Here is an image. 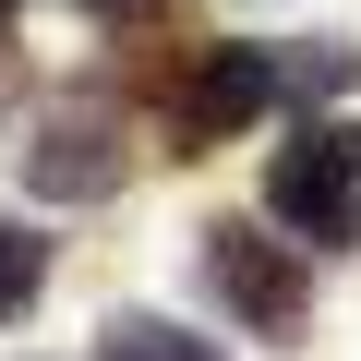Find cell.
Wrapping results in <instances>:
<instances>
[{
	"label": "cell",
	"instance_id": "obj_1",
	"mask_svg": "<svg viewBox=\"0 0 361 361\" xmlns=\"http://www.w3.org/2000/svg\"><path fill=\"white\" fill-rule=\"evenodd\" d=\"M265 217L301 229V241H361V133H349V121H313L301 145H277Z\"/></svg>",
	"mask_w": 361,
	"mask_h": 361
},
{
	"label": "cell",
	"instance_id": "obj_2",
	"mask_svg": "<svg viewBox=\"0 0 361 361\" xmlns=\"http://www.w3.org/2000/svg\"><path fill=\"white\" fill-rule=\"evenodd\" d=\"M205 289H217L253 337H301V313H313L301 253H289L277 229H241V217H217V229H205Z\"/></svg>",
	"mask_w": 361,
	"mask_h": 361
},
{
	"label": "cell",
	"instance_id": "obj_3",
	"mask_svg": "<svg viewBox=\"0 0 361 361\" xmlns=\"http://www.w3.org/2000/svg\"><path fill=\"white\" fill-rule=\"evenodd\" d=\"M277 109V61L265 49H193L180 61V97H169V157H205V145H229L241 121H265Z\"/></svg>",
	"mask_w": 361,
	"mask_h": 361
},
{
	"label": "cell",
	"instance_id": "obj_6",
	"mask_svg": "<svg viewBox=\"0 0 361 361\" xmlns=\"http://www.w3.org/2000/svg\"><path fill=\"white\" fill-rule=\"evenodd\" d=\"M37 277H49V241H25L13 217H0V325H13V313L37 301Z\"/></svg>",
	"mask_w": 361,
	"mask_h": 361
},
{
	"label": "cell",
	"instance_id": "obj_8",
	"mask_svg": "<svg viewBox=\"0 0 361 361\" xmlns=\"http://www.w3.org/2000/svg\"><path fill=\"white\" fill-rule=\"evenodd\" d=\"M0 37H13V0H0Z\"/></svg>",
	"mask_w": 361,
	"mask_h": 361
},
{
	"label": "cell",
	"instance_id": "obj_4",
	"mask_svg": "<svg viewBox=\"0 0 361 361\" xmlns=\"http://www.w3.org/2000/svg\"><path fill=\"white\" fill-rule=\"evenodd\" d=\"M121 133L97 121V109H61V121H37V145H25V180L49 205H97V193H121Z\"/></svg>",
	"mask_w": 361,
	"mask_h": 361
},
{
	"label": "cell",
	"instance_id": "obj_9",
	"mask_svg": "<svg viewBox=\"0 0 361 361\" xmlns=\"http://www.w3.org/2000/svg\"><path fill=\"white\" fill-rule=\"evenodd\" d=\"M85 13H121V0H85Z\"/></svg>",
	"mask_w": 361,
	"mask_h": 361
},
{
	"label": "cell",
	"instance_id": "obj_7",
	"mask_svg": "<svg viewBox=\"0 0 361 361\" xmlns=\"http://www.w3.org/2000/svg\"><path fill=\"white\" fill-rule=\"evenodd\" d=\"M349 73H361V61H349V49H325V37H313V49H301V61H289V73H277V85H301V97H349Z\"/></svg>",
	"mask_w": 361,
	"mask_h": 361
},
{
	"label": "cell",
	"instance_id": "obj_5",
	"mask_svg": "<svg viewBox=\"0 0 361 361\" xmlns=\"http://www.w3.org/2000/svg\"><path fill=\"white\" fill-rule=\"evenodd\" d=\"M97 361H217V349H205V337H180V325H157V313H121Z\"/></svg>",
	"mask_w": 361,
	"mask_h": 361
}]
</instances>
